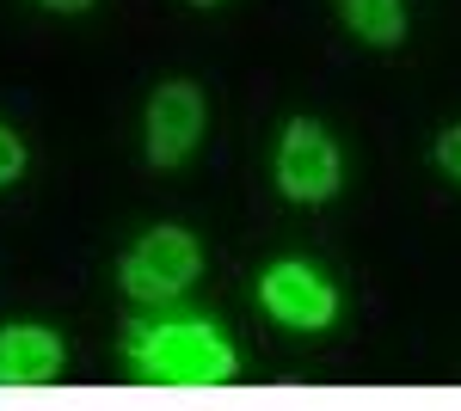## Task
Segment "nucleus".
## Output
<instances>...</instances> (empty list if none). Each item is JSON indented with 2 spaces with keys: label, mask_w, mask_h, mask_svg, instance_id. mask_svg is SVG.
<instances>
[{
  "label": "nucleus",
  "mask_w": 461,
  "mask_h": 411,
  "mask_svg": "<svg viewBox=\"0 0 461 411\" xmlns=\"http://www.w3.org/2000/svg\"><path fill=\"white\" fill-rule=\"evenodd\" d=\"M19 172H25V141H19L13 130H6V123H0V184H13Z\"/></svg>",
  "instance_id": "8"
},
{
  "label": "nucleus",
  "mask_w": 461,
  "mask_h": 411,
  "mask_svg": "<svg viewBox=\"0 0 461 411\" xmlns=\"http://www.w3.org/2000/svg\"><path fill=\"white\" fill-rule=\"evenodd\" d=\"M191 6H215V0H191Z\"/></svg>",
  "instance_id": "11"
},
{
  "label": "nucleus",
  "mask_w": 461,
  "mask_h": 411,
  "mask_svg": "<svg viewBox=\"0 0 461 411\" xmlns=\"http://www.w3.org/2000/svg\"><path fill=\"white\" fill-rule=\"evenodd\" d=\"M258 301H265V313H271L277 326H289V332H320V326L339 319V289H332L314 264H302V258L265 264Z\"/></svg>",
  "instance_id": "4"
},
{
  "label": "nucleus",
  "mask_w": 461,
  "mask_h": 411,
  "mask_svg": "<svg viewBox=\"0 0 461 411\" xmlns=\"http://www.w3.org/2000/svg\"><path fill=\"white\" fill-rule=\"evenodd\" d=\"M123 362L148 387H221L240 369L234 344L210 319H173V326H123Z\"/></svg>",
  "instance_id": "1"
},
{
  "label": "nucleus",
  "mask_w": 461,
  "mask_h": 411,
  "mask_svg": "<svg viewBox=\"0 0 461 411\" xmlns=\"http://www.w3.org/2000/svg\"><path fill=\"white\" fill-rule=\"evenodd\" d=\"M339 178H345L339 141L314 117H289L284 141H277V191L289 203H326V197H339Z\"/></svg>",
  "instance_id": "3"
},
{
  "label": "nucleus",
  "mask_w": 461,
  "mask_h": 411,
  "mask_svg": "<svg viewBox=\"0 0 461 411\" xmlns=\"http://www.w3.org/2000/svg\"><path fill=\"white\" fill-rule=\"evenodd\" d=\"M203 271V246L191 240L185 228H148L142 240L123 252L117 264V282L136 295V301H167V295H185Z\"/></svg>",
  "instance_id": "2"
},
{
  "label": "nucleus",
  "mask_w": 461,
  "mask_h": 411,
  "mask_svg": "<svg viewBox=\"0 0 461 411\" xmlns=\"http://www.w3.org/2000/svg\"><path fill=\"white\" fill-rule=\"evenodd\" d=\"M68 362V344L50 326H0V393L50 387Z\"/></svg>",
  "instance_id": "6"
},
{
  "label": "nucleus",
  "mask_w": 461,
  "mask_h": 411,
  "mask_svg": "<svg viewBox=\"0 0 461 411\" xmlns=\"http://www.w3.org/2000/svg\"><path fill=\"white\" fill-rule=\"evenodd\" d=\"M197 141H203V93L191 80H167L148 99V160L154 166H185Z\"/></svg>",
  "instance_id": "5"
},
{
  "label": "nucleus",
  "mask_w": 461,
  "mask_h": 411,
  "mask_svg": "<svg viewBox=\"0 0 461 411\" xmlns=\"http://www.w3.org/2000/svg\"><path fill=\"white\" fill-rule=\"evenodd\" d=\"M339 19L351 25V37L375 43V49H393L406 37V0H339Z\"/></svg>",
  "instance_id": "7"
},
{
  "label": "nucleus",
  "mask_w": 461,
  "mask_h": 411,
  "mask_svg": "<svg viewBox=\"0 0 461 411\" xmlns=\"http://www.w3.org/2000/svg\"><path fill=\"white\" fill-rule=\"evenodd\" d=\"M37 6H50V13H86L93 0H37Z\"/></svg>",
  "instance_id": "10"
},
{
  "label": "nucleus",
  "mask_w": 461,
  "mask_h": 411,
  "mask_svg": "<svg viewBox=\"0 0 461 411\" xmlns=\"http://www.w3.org/2000/svg\"><path fill=\"white\" fill-rule=\"evenodd\" d=\"M430 154H437V166H443V172H449V178L461 184V123H456V130H443Z\"/></svg>",
  "instance_id": "9"
}]
</instances>
